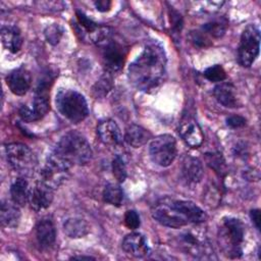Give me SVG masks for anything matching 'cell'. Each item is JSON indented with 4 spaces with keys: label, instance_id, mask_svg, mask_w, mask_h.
Segmentation results:
<instances>
[{
    "label": "cell",
    "instance_id": "3957f363",
    "mask_svg": "<svg viewBox=\"0 0 261 261\" xmlns=\"http://www.w3.org/2000/svg\"><path fill=\"white\" fill-rule=\"evenodd\" d=\"M51 153L69 167L87 164L93 155L87 139L82 134L74 130L68 132L62 136Z\"/></svg>",
    "mask_w": 261,
    "mask_h": 261
},
{
    "label": "cell",
    "instance_id": "5bb4252c",
    "mask_svg": "<svg viewBox=\"0 0 261 261\" xmlns=\"http://www.w3.org/2000/svg\"><path fill=\"white\" fill-rule=\"evenodd\" d=\"M53 190L45 182L38 180L30 192L29 203L35 211H41L48 208L53 201Z\"/></svg>",
    "mask_w": 261,
    "mask_h": 261
},
{
    "label": "cell",
    "instance_id": "d6986e66",
    "mask_svg": "<svg viewBox=\"0 0 261 261\" xmlns=\"http://www.w3.org/2000/svg\"><path fill=\"white\" fill-rule=\"evenodd\" d=\"M213 95L217 102L224 107L234 108L239 106L236 87L231 83H220L214 87Z\"/></svg>",
    "mask_w": 261,
    "mask_h": 261
},
{
    "label": "cell",
    "instance_id": "2e32d148",
    "mask_svg": "<svg viewBox=\"0 0 261 261\" xmlns=\"http://www.w3.org/2000/svg\"><path fill=\"white\" fill-rule=\"evenodd\" d=\"M97 135L105 145L117 146L122 142L120 128L112 119L101 120L97 125Z\"/></svg>",
    "mask_w": 261,
    "mask_h": 261
},
{
    "label": "cell",
    "instance_id": "7c38bea8",
    "mask_svg": "<svg viewBox=\"0 0 261 261\" xmlns=\"http://www.w3.org/2000/svg\"><path fill=\"white\" fill-rule=\"evenodd\" d=\"M178 134L182 141L191 148H198L202 145L204 134L199 123L190 116L181 119L178 126Z\"/></svg>",
    "mask_w": 261,
    "mask_h": 261
},
{
    "label": "cell",
    "instance_id": "44dd1931",
    "mask_svg": "<svg viewBox=\"0 0 261 261\" xmlns=\"http://www.w3.org/2000/svg\"><path fill=\"white\" fill-rule=\"evenodd\" d=\"M19 206L12 201L4 200L1 202L0 207V221L3 227L13 228L17 226L20 219Z\"/></svg>",
    "mask_w": 261,
    "mask_h": 261
},
{
    "label": "cell",
    "instance_id": "74e56055",
    "mask_svg": "<svg viewBox=\"0 0 261 261\" xmlns=\"http://www.w3.org/2000/svg\"><path fill=\"white\" fill-rule=\"evenodd\" d=\"M95 6L97 8V10L99 11H108L111 7V2L110 1H106V0H101V1H97L95 2Z\"/></svg>",
    "mask_w": 261,
    "mask_h": 261
},
{
    "label": "cell",
    "instance_id": "d590c367",
    "mask_svg": "<svg viewBox=\"0 0 261 261\" xmlns=\"http://www.w3.org/2000/svg\"><path fill=\"white\" fill-rule=\"evenodd\" d=\"M226 124L231 128H239L246 124V118L241 115H230L226 118Z\"/></svg>",
    "mask_w": 261,
    "mask_h": 261
},
{
    "label": "cell",
    "instance_id": "8992f818",
    "mask_svg": "<svg viewBox=\"0 0 261 261\" xmlns=\"http://www.w3.org/2000/svg\"><path fill=\"white\" fill-rule=\"evenodd\" d=\"M6 159L9 165L21 174H31L37 165V158L33 151L21 143H10L5 146Z\"/></svg>",
    "mask_w": 261,
    "mask_h": 261
},
{
    "label": "cell",
    "instance_id": "8d00e7d4",
    "mask_svg": "<svg viewBox=\"0 0 261 261\" xmlns=\"http://www.w3.org/2000/svg\"><path fill=\"white\" fill-rule=\"evenodd\" d=\"M250 217L252 219V222L256 226L257 229H260V210L259 209H253L250 212Z\"/></svg>",
    "mask_w": 261,
    "mask_h": 261
},
{
    "label": "cell",
    "instance_id": "4fadbf2b",
    "mask_svg": "<svg viewBox=\"0 0 261 261\" xmlns=\"http://www.w3.org/2000/svg\"><path fill=\"white\" fill-rule=\"evenodd\" d=\"M7 87L10 91L17 96H23L28 93L32 85V76L30 71L20 66L11 70L5 79Z\"/></svg>",
    "mask_w": 261,
    "mask_h": 261
},
{
    "label": "cell",
    "instance_id": "f35d334b",
    "mask_svg": "<svg viewBox=\"0 0 261 261\" xmlns=\"http://www.w3.org/2000/svg\"><path fill=\"white\" fill-rule=\"evenodd\" d=\"M71 259H79V260H83V259H86V260H94L95 258L94 257H91V256H73L71 257Z\"/></svg>",
    "mask_w": 261,
    "mask_h": 261
},
{
    "label": "cell",
    "instance_id": "277c9868",
    "mask_svg": "<svg viewBox=\"0 0 261 261\" xmlns=\"http://www.w3.org/2000/svg\"><path fill=\"white\" fill-rule=\"evenodd\" d=\"M245 226L243 222L233 217L224 218L218 230V243L223 254L231 259L243 255V241Z\"/></svg>",
    "mask_w": 261,
    "mask_h": 261
},
{
    "label": "cell",
    "instance_id": "5b68a950",
    "mask_svg": "<svg viewBox=\"0 0 261 261\" xmlns=\"http://www.w3.org/2000/svg\"><path fill=\"white\" fill-rule=\"evenodd\" d=\"M55 104L59 113L72 123L83 121L89 114L85 97L72 89H60L56 94Z\"/></svg>",
    "mask_w": 261,
    "mask_h": 261
},
{
    "label": "cell",
    "instance_id": "d6a6232c",
    "mask_svg": "<svg viewBox=\"0 0 261 261\" xmlns=\"http://www.w3.org/2000/svg\"><path fill=\"white\" fill-rule=\"evenodd\" d=\"M190 40L195 46H198V47H207L211 44L208 36L202 30L191 32Z\"/></svg>",
    "mask_w": 261,
    "mask_h": 261
},
{
    "label": "cell",
    "instance_id": "4316f807",
    "mask_svg": "<svg viewBox=\"0 0 261 261\" xmlns=\"http://www.w3.org/2000/svg\"><path fill=\"white\" fill-rule=\"evenodd\" d=\"M104 202L119 207L123 200V191L117 184H108L103 190Z\"/></svg>",
    "mask_w": 261,
    "mask_h": 261
},
{
    "label": "cell",
    "instance_id": "7402d4cb",
    "mask_svg": "<svg viewBox=\"0 0 261 261\" xmlns=\"http://www.w3.org/2000/svg\"><path fill=\"white\" fill-rule=\"evenodd\" d=\"M150 139L151 134L141 125L133 123L129 124L125 129L124 140L129 146L134 148H140L144 146Z\"/></svg>",
    "mask_w": 261,
    "mask_h": 261
},
{
    "label": "cell",
    "instance_id": "30bf717a",
    "mask_svg": "<svg viewBox=\"0 0 261 261\" xmlns=\"http://www.w3.org/2000/svg\"><path fill=\"white\" fill-rule=\"evenodd\" d=\"M70 168L71 167L50 153L44 167L40 171L39 180L45 182L52 189H56L65 181Z\"/></svg>",
    "mask_w": 261,
    "mask_h": 261
},
{
    "label": "cell",
    "instance_id": "83f0119b",
    "mask_svg": "<svg viewBox=\"0 0 261 261\" xmlns=\"http://www.w3.org/2000/svg\"><path fill=\"white\" fill-rule=\"evenodd\" d=\"M205 161L207 165L213 169L218 175L223 176L226 173V164L224 158L219 152H210L205 154Z\"/></svg>",
    "mask_w": 261,
    "mask_h": 261
},
{
    "label": "cell",
    "instance_id": "f1b7e54d",
    "mask_svg": "<svg viewBox=\"0 0 261 261\" xmlns=\"http://www.w3.org/2000/svg\"><path fill=\"white\" fill-rule=\"evenodd\" d=\"M112 88V75L109 72H105V74H103L99 81H97V83L94 85L92 92L93 95L96 98H101L104 97L108 94V92L111 90Z\"/></svg>",
    "mask_w": 261,
    "mask_h": 261
},
{
    "label": "cell",
    "instance_id": "e0dca14e",
    "mask_svg": "<svg viewBox=\"0 0 261 261\" xmlns=\"http://www.w3.org/2000/svg\"><path fill=\"white\" fill-rule=\"evenodd\" d=\"M204 170L202 162L191 155H187L181 163V175L184 180L189 186L199 184L203 177Z\"/></svg>",
    "mask_w": 261,
    "mask_h": 261
},
{
    "label": "cell",
    "instance_id": "d4e9b609",
    "mask_svg": "<svg viewBox=\"0 0 261 261\" xmlns=\"http://www.w3.org/2000/svg\"><path fill=\"white\" fill-rule=\"evenodd\" d=\"M227 27H228L227 19L224 17H218L203 24L201 30L207 36H211L213 38H221L225 34Z\"/></svg>",
    "mask_w": 261,
    "mask_h": 261
},
{
    "label": "cell",
    "instance_id": "9c48e42d",
    "mask_svg": "<svg viewBox=\"0 0 261 261\" xmlns=\"http://www.w3.org/2000/svg\"><path fill=\"white\" fill-rule=\"evenodd\" d=\"M177 153L176 141L171 135H160L154 138L149 145V154L152 161L161 166H169Z\"/></svg>",
    "mask_w": 261,
    "mask_h": 261
},
{
    "label": "cell",
    "instance_id": "7a4b0ae2",
    "mask_svg": "<svg viewBox=\"0 0 261 261\" xmlns=\"http://www.w3.org/2000/svg\"><path fill=\"white\" fill-rule=\"evenodd\" d=\"M152 217L164 226L179 228L206 221L207 214L191 201L166 198L154 205Z\"/></svg>",
    "mask_w": 261,
    "mask_h": 261
},
{
    "label": "cell",
    "instance_id": "484cf974",
    "mask_svg": "<svg viewBox=\"0 0 261 261\" xmlns=\"http://www.w3.org/2000/svg\"><path fill=\"white\" fill-rule=\"evenodd\" d=\"M49 94L47 93H41V92H35V98L33 101V112L35 115L36 120H39L43 118L50 109L49 104Z\"/></svg>",
    "mask_w": 261,
    "mask_h": 261
},
{
    "label": "cell",
    "instance_id": "e575fe53",
    "mask_svg": "<svg viewBox=\"0 0 261 261\" xmlns=\"http://www.w3.org/2000/svg\"><path fill=\"white\" fill-rule=\"evenodd\" d=\"M170 20H171V28L175 34H179L182 28V17L179 13L172 10L170 13Z\"/></svg>",
    "mask_w": 261,
    "mask_h": 261
},
{
    "label": "cell",
    "instance_id": "8fae6325",
    "mask_svg": "<svg viewBox=\"0 0 261 261\" xmlns=\"http://www.w3.org/2000/svg\"><path fill=\"white\" fill-rule=\"evenodd\" d=\"M179 237L180 248L189 255L198 259H211L213 249L204 236L195 234L192 231H185Z\"/></svg>",
    "mask_w": 261,
    "mask_h": 261
},
{
    "label": "cell",
    "instance_id": "52a82bcc",
    "mask_svg": "<svg viewBox=\"0 0 261 261\" xmlns=\"http://www.w3.org/2000/svg\"><path fill=\"white\" fill-rule=\"evenodd\" d=\"M260 49V32L254 24L245 28L241 35L238 59L243 67H250L256 60Z\"/></svg>",
    "mask_w": 261,
    "mask_h": 261
},
{
    "label": "cell",
    "instance_id": "603a6c76",
    "mask_svg": "<svg viewBox=\"0 0 261 261\" xmlns=\"http://www.w3.org/2000/svg\"><path fill=\"white\" fill-rule=\"evenodd\" d=\"M63 230L67 237L71 239H80L88 234L90 231V226L85 219L72 217L64 221Z\"/></svg>",
    "mask_w": 261,
    "mask_h": 261
},
{
    "label": "cell",
    "instance_id": "ac0fdd59",
    "mask_svg": "<svg viewBox=\"0 0 261 261\" xmlns=\"http://www.w3.org/2000/svg\"><path fill=\"white\" fill-rule=\"evenodd\" d=\"M35 233L38 244L42 248H50L56 240V229L51 218L44 217L40 219L35 227Z\"/></svg>",
    "mask_w": 261,
    "mask_h": 261
},
{
    "label": "cell",
    "instance_id": "836d02e7",
    "mask_svg": "<svg viewBox=\"0 0 261 261\" xmlns=\"http://www.w3.org/2000/svg\"><path fill=\"white\" fill-rule=\"evenodd\" d=\"M140 216L135 210H127L124 214V224L129 229H136L140 226Z\"/></svg>",
    "mask_w": 261,
    "mask_h": 261
},
{
    "label": "cell",
    "instance_id": "cb8c5ba5",
    "mask_svg": "<svg viewBox=\"0 0 261 261\" xmlns=\"http://www.w3.org/2000/svg\"><path fill=\"white\" fill-rule=\"evenodd\" d=\"M30 192L31 191L29 190L28 181L24 178L19 177L15 179L10 187L11 201L17 206L22 207L29 202Z\"/></svg>",
    "mask_w": 261,
    "mask_h": 261
},
{
    "label": "cell",
    "instance_id": "9a60e30c",
    "mask_svg": "<svg viewBox=\"0 0 261 261\" xmlns=\"http://www.w3.org/2000/svg\"><path fill=\"white\" fill-rule=\"evenodd\" d=\"M121 247L125 253L136 258H144L150 253L146 239L140 232H132L126 234L122 240Z\"/></svg>",
    "mask_w": 261,
    "mask_h": 261
},
{
    "label": "cell",
    "instance_id": "1f68e13d",
    "mask_svg": "<svg viewBox=\"0 0 261 261\" xmlns=\"http://www.w3.org/2000/svg\"><path fill=\"white\" fill-rule=\"evenodd\" d=\"M112 173L119 182H123L126 178V167L123 159L119 155H116L112 160Z\"/></svg>",
    "mask_w": 261,
    "mask_h": 261
},
{
    "label": "cell",
    "instance_id": "ffe728a7",
    "mask_svg": "<svg viewBox=\"0 0 261 261\" xmlns=\"http://www.w3.org/2000/svg\"><path fill=\"white\" fill-rule=\"evenodd\" d=\"M1 40L3 46L11 53H16L22 46V36L15 25H5L1 29Z\"/></svg>",
    "mask_w": 261,
    "mask_h": 261
},
{
    "label": "cell",
    "instance_id": "4dcf8cb0",
    "mask_svg": "<svg viewBox=\"0 0 261 261\" xmlns=\"http://www.w3.org/2000/svg\"><path fill=\"white\" fill-rule=\"evenodd\" d=\"M204 76L210 82L217 83V82H222L226 79V72L220 64H214L205 69Z\"/></svg>",
    "mask_w": 261,
    "mask_h": 261
},
{
    "label": "cell",
    "instance_id": "ba28073f",
    "mask_svg": "<svg viewBox=\"0 0 261 261\" xmlns=\"http://www.w3.org/2000/svg\"><path fill=\"white\" fill-rule=\"evenodd\" d=\"M98 46L101 48L106 71L112 74L120 70L126 57L127 47L121 41L113 38V34L98 44Z\"/></svg>",
    "mask_w": 261,
    "mask_h": 261
},
{
    "label": "cell",
    "instance_id": "f546056e",
    "mask_svg": "<svg viewBox=\"0 0 261 261\" xmlns=\"http://www.w3.org/2000/svg\"><path fill=\"white\" fill-rule=\"evenodd\" d=\"M44 35L49 44L56 45L59 43V41L63 35V29L58 23H52L45 29Z\"/></svg>",
    "mask_w": 261,
    "mask_h": 261
},
{
    "label": "cell",
    "instance_id": "6da1fadb",
    "mask_svg": "<svg viewBox=\"0 0 261 261\" xmlns=\"http://www.w3.org/2000/svg\"><path fill=\"white\" fill-rule=\"evenodd\" d=\"M165 67L166 56L163 48L157 43H150L129 64L127 77L137 90L150 92L163 82Z\"/></svg>",
    "mask_w": 261,
    "mask_h": 261
}]
</instances>
